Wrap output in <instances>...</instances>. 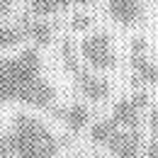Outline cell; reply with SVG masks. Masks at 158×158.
I'll return each mask as SVG.
<instances>
[{"label": "cell", "instance_id": "1", "mask_svg": "<svg viewBox=\"0 0 158 158\" xmlns=\"http://www.w3.org/2000/svg\"><path fill=\"white\" fill-rule=\"evenodd\" d=\"M56 90L44 78L41 49L27 46L15 56H0V105L22 102L34 110H54Z\"/></svg>", "mask_w": 158, "mask_h": 158}, {"label": "cell", "instance_id": "2", "mask_svg": "<svg viewBox=\"0 0 158 158\" xmlns=\"http://www.w3.org/2000/svg\"><path fill=\"white\" fill-rule=\"evenodd\" d=\"M61 139L32 114H15L10 129L0 134V158H54Z\"/></svg>", "mask_w": 158, "mask_h": 158}, {"label": "cell", "instance_id": "3", "mask_svg": "<svg viewBox=\"0 0 158 158\" xmlns=\"http://www.w3.org/2000/svg\"><path fill=\"white\" fill-rule=\"evenodd\" d=\"M78 56L88 68L98 73L117 68V51L107 32H88L78 44Z\"/></svg>", "mask_w": 158, "mask_h": 158}, {"label": "cell", "instance_id": "4", "mask_svg": "<svg viewBox=\"0 0 158 158\" xmlns=\"http://www.w3.org/2000/svg\"><path fill=\"white\" fill-rule=\"evenodd\" d=\"M129 63H131V73L134 85H156L158 83V66L148 59V41L146 37H134L129 46Z\"/></svg>", "mask_w": 158, "mask_h": 158}, {"label": "cell", "instance_id": "5", "mask_svg": "<svg viewBox=\"0 0 158 158\" xmlns=\"http://www.w3.org/2000/svg\"><path fill=\"white\" fill-rule=\"evenodd\" d=\"M17 27H20L24 41H32V46L44 49V46H51L56 39V24L49 22L46 17H34L29 12H24L17 17Z\"/></svg>", "mask_w": 158, "mask_h": 158}, {"label": "cell", "instance_id": "6", "mask_svg": "<svg viewBox=\"0 0 158 158\" xmlns=\"http://www.w3.org/2000/svg\"><path fill=\"white\" fill-rule=\"evenodd\" d=\"M73 83H76V88L80 90V95L83 98H88L90 102H102V100L110 98V93H112V85L107 83V80L98 76V73H93L90 68H85V63L76 68L73 73H68Z\"/></svg>", "mask_w": 158, "mask_h": 158}, {"label": "cell", "instance_id": "7", "mask_svg": "<svg viewBox=\"0 0 158 158\" xmlns=\"http://www.w3.org/2000/svg\"><path fill=\"white\" fill-rule=\"evenodd\" d=\"M141 143H143V136H141V129L136 127V129H127V131L117 129L105 146L117 158H141V153H139Z\"/></svg>", "mask_w": 158, "mask_h": 158}, {"label": "cell", "instance_id": "8", "mask_svg": "<svg viewBox=\"0 0 158 158\" xmlns=\"http://www.w3.org/2000/svg\"><path fill=\"white\" fill-rule=\"evenodd\" d=\"M110 17L122 27H134L143 17V0H107Z\"/></svg>", "mask_w": 158, "mask_h": 158}, {"label": "cell", "instance_id": "9", "mask_svg": "<svg viewBox=\"0 0 158 158\" xmlns=\"http://www.w3.org/2000/svg\"><path fill=\"white\" fill-rule=\"evenodd\" d=\"M88 5H95V0H27L29 15H34V17H54L66 10L88 7Z\"/></svg>", "mask_w": 158, "mask_h": 158}, {"label": "cell", "instance_id": "10", "mask_svg": "<svg viewBox=\"0 0 158 158\" xmlns=\"http://www.w3.org/2000/svg\"><path fill=\"white\" fill-rule=\"evenodd\" d=\"M54 114L71 129V131H85L90 124V110L85 105H68V107H54Z\"/></svg>", "mask_w": 158, "mask_h": 158}, {"label": "cell", "instance_id": "11", "mask_svg": "<svg viewBox=\"0 0 158 158\" xmlns=\"http://www.w3.org/2000/svg\"><path fill=\"white\" fill-rule=\"evenodd\" d=\"M112 122L117 127H124V129H136L139 127V110L134 107V102L127 100H119L112 110Z\"/></svg>", "mask_w": 158, "mask_h": 158}, {"label": "cell", "instance_id": "12", "mask_svg": "<svg viewBox=\"0 0 158 158\" xmlns=\"http://www.w3.org/2000/svg\"><path fill=\"white\" fill-rule=\"evenodd\" d=\"M24 37H22L20 27H17V22L15 20H5L0 22V51H7V49H15V46H20Z\"/></svg>", "mask_w": 158, "mask_h": 158}, {"label": "cell", "instance_id": "13", "mask_svg": "<svg viewBox=\"0 0 158 158\" xmlns=\"http://www.w3.org/2000/svg\"><path fill=\"white\" fill-rule=\"evenodd\" d=\"M117 129H119V127L112 122V119L95 122V124L90 127V141H93V143H98V146H105V143L110 141V136H112Z\"/></svg>", "mask_w": 158, "mask_h": 158}, {"label": "cell", "instance_id": "14", "mask_svg": "<svg viewBox=\"0 0 158 158\" xmlns=\"http://www.w3.org/2000/svg\"><path fill=\"white\" fill-rule=\"evenodd\" d=\"M90 27H93V17H90L88 12H80V10H76V12L68 17V29H71L73 34L90 32Z\"/></svg>", "mask_w": 158, "mask_h": 158}, {"label": "cell", "instance_id": "15", "mask_svg": "<svg viewBox=\"0 0 158 158\" xmlns=\"http://www.w3.org/2000/svg\"><path fill=\"white\" fill-rule=\"evenodd\" d=\"M129 100L134 102V107H136L139 112L148 107V93H146V90H136V93H134V95H131Z\"/></svg>", "mask_w": 158, "mask_h": 158}, {"label": "cell", "instance_id": "16", "mask_svg": "<svg viewBox=\"0 0 158 158\" xmlns=\"http://www.w3.org/2000/svg\"><path fill=\"white\" fill-rule=\"evenodd\" d=\"M15 5H17V0H0V22H5L12 15Z\"/></svg>", "mask_w": 158, "mask_h": 158}, {"label": "cell", "instance_id": "17", "mask_svg": "<svg viewBox=\"0 0 158 158\" xmlns=\"http://www.w3.org/2000/svg\"><path fill=\"white\" fill-rule=\"evenodd\" d=\"M148 127H151L153 136L158 139V107H153V110H151V114H148Z\"/></svg>", "mask_w": 158, "mask_h": 158}, {"label": "cell", "instance_id": "18", "mask_svg": "<svg viewBox=\"0 0 158 158\" xmlns=\"http://www.w3.org/2000/svg\"><path fill=\"white\" fill-rule=\"evenodd\" d=\"M143 158H158V141L148 143V148H146V156H143Z\"/></svg>", "mask_w": 158, "mask_h": 158}]
</instances>
